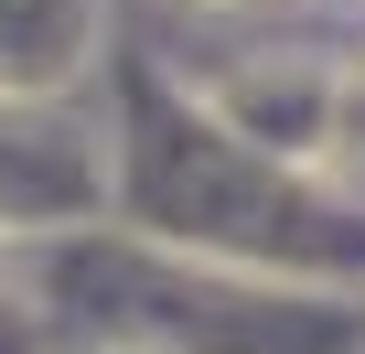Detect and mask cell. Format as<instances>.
I'll list each match as a JSON object with an SVG mask.
<instances>
[{
  "mask_svg": "<svg viewBox=\"0 0 365 354\" xmlns=\"http://www.w3.org/2000/svg\"><path fill=\"white\" fill-rule=\"evenodd\" d=\"M0 43H33V76H65L86 54V0H0Z\"/></svg>",
  "mask_w": 365,
  "mask_h": 354,
  "instance_id": "cell-1",
  "label": "cell"
}]
</instances>
